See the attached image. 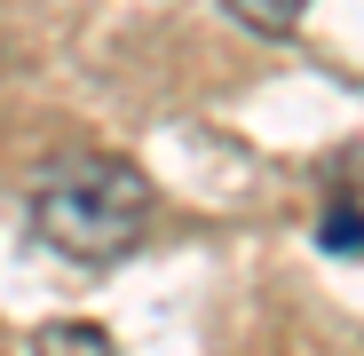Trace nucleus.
<instances>
[{
	"instance_id": "f257e3e1",
	"label": "nucleus",
	"mask_w": 364,
	"mask_h": 356,
	"mask_svg": "<svg viewBox=\"0 0 364 356\" xmlns=\"http://www.w3.org/2000/svg\"><path fill=\"white\" fill-rule=\"evenodd\" d=\"M151 174L127 158H72L32 190V237L64 261H127L151 237Z\"/></svg>"
},
{
	"instance_id": "f03ea898",
	"label": "nucleus",
	"mask_w": 364,
	"mask_h": 356,
	"mask_svg": "<svg viewBox=\"0 0 364 356\" xmlns=\"http://www.w3.org/2000/svg\"><path fill=\"white\" fill-rule=\"evenodd\" d=\"M32 356H119V340L87 317H55V325L32 333Z\"/></svg>"
},
{
	"instance_id": "7ed1b4c3",
	"label": "nucleus",
	"mask_w": 364,
	"mask_h": 356,
	"mask_svg": "<svg viewBox=\"0 0 364 356\" xmlns=\"http://www.w3.org/2000/svg\"><path fill=\"white\" fill-rule=\"evenodd\" d=\"M222 9H230L237 24H254V32H293L309 0H222Z\"/></svg>"
},
{
	"instance_id": "20e7f679",
	"label": "nucleus",
	"mask_w": 364,
	"mask_h": 356,
	"mask_svg": "<svg viewBox=\"0 0 364 356\" xmlns=\"http://www.w3.org/2000/svg\"><path fill=\"white\" fill-rule=\"evenodd\" d=\"M325 246H333V254H364V214H356V206H333V214H325Z\"/></svg>"
}]
</instances>
